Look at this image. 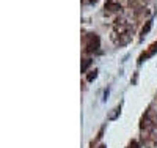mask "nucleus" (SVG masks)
I'll return each instance as SVG.
<instances>
[{"instance_id": "f03ea898", "label": "nucleus", "mask_w": 157, "mask_h": 148, "mask_svg": "<svg viewBox=\"0 0 157 148\" xmlns=\"http://www.w3.org/2000/svg\"><path fill=\"white\" fill-rule=\"evenodd\" d=\"M130 39H132V32L123 33V35H112V41L116 46H126L130 43Z\"/></svg>"}, {"instance_id": "20e7f679", "label": "nucleus", "mask_w": 157, "mask_h": 148, "mask_svg": "<svg viewBox=\"0 0 157 148\" xmlns=\"http://www.w3.org/2000/svg\"><path fill=\"white\" fill-rule=\"evenodd\" d=\"M104 10H105V13H116L121 10V5L118 2H113V0H109L105 3V6H104Z\"/></svg>"}, {"instance_id": "423d86ee", "label": "nucleus", "mask_w": 157, "mask_h": 148, "mask_svg": "<svg viewBox=\"0 0 157 148\" xmlns=\"http://www.w3.org/2000/svg\"><path fill=\"white\" fill-rule=\"evenodd\" d=\"M98 77V70H94V71H90V74L86 76V80L88 82H91V80H94Z\"/></svg>"}, {"instance_id": "f257e3e1", "label": "nucleus", "mask_w": 157, "mask_h": 148, "mask_svg": "<svg viewBox=\"0 0 157 148\" xmlns=\"http://www.w3.org/2000/svg\"><path fill=\"white\" fill-rule=\"evenodd\" d=\"M99 44H101V39H99V36H98L96 33H90V35L86 36L85 50H86L88 54H91V52H96V50L99 49Z\"/></svg>"}, {"instance_id": "9d476101", "label": "nucleus", "mask_w": 157, "mask_h": 148, "mask_svg": "<svg viewBox=\"0 0 157 148\" xmlns=\"http://www.w3.org/2000/svg\"><path fill=\"white\" fill-rule=\"evenodd\" d=\"M98 148H107L105 145H101V146H98Z\"/></svg>"}, {"instance_id": "0eeeda50", "label": "nucleus", "mask_w": 157, "mask_h": 148, "mask_svg": "<svg viewBox=\"0 0 157 148\" xmlns=\"http://www.w3.org/2000/svg\"><path fill=\"white\" fill-rule=\"evenodd\" d=\"M91 65V58H86L85 62H83V65H82V73H85L86 71V68Z\"/></svg>"}, {"instance_id": "6e6552de", "label": "nucleus", "mask_w": 157, "mask_h": 148, "mask_svg": "<svg viewBox=\"0 0 157 148\" xmlns=\"http://www.w3.org/2000/svg\"><path fill=\"white\" fill-rule=\"evenodd\" d=\"M98 0H82V3L83 5H93V3H96Z\"/></svg>"}, {"instance_id": "1a4fd4ad", "label": "nucleus", "mask_w": 157, "mask_h": 148, "mask_svg": "<svg viewBox=\"0 0 157 148\" xmlns=\"http://www.w3.org/2000/svg\"><path fill=\"white\" fill-rule=\"evenodd\" d=\"M129 148H140V145H138L137 142H132V143L129 145Z\"/></svg>"}, {"instance_id": "39448f33", "label": "nucleus", "mask_w": 157, "mask_h": 148, "mask_svg": "<svg viewBox=\"0 0 157 148\" xmlns=\"http://www.w3.org/2000/svg\"><path fill=\"white\" fill-rule=\"evenodd\" d=\"M151 27H152V21H146V25H143V29H141V38L149 33Z\"/></svg>"}, {"instance_id": "7ed1b4c3", "label": "nucleus", "mask_w": 157, "mask_h": 148, "mask_svg": "<svg viewBox=\"0 0 157 148\" xmlns=\"http://www.w3.org/2000/svg\"><path fill=\"white\" fill-rule=\"evenodd\" d=\"M155 52H157V41H155V43H152L146 52H143V54H141V55H140V58H138V63H143V60H146V58L152 57Z\"/></svg>"}]
</instances>
